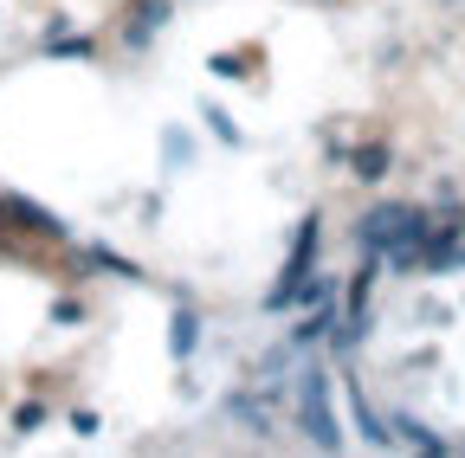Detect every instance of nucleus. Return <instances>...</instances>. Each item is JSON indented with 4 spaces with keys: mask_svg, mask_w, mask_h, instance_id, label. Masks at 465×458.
Listing matches in <instances>:
<instances>
[{
    "mask_svg": "<svg viewBox=\"0 0 465 458\" xmlns=\"http://www.w3.org/2000/svg\"><path fill=\"white\" fill-rule=\"evenodd\" d=\"M84 265H97V271H110V278H143L130 258H116L110 246H84Z\"/></svg>",
    "mask_w": 465,
    "mask_h": 458,
    "instance_id": "obj_7",
    "label": "nucleus"
},
{
    "mask_svg": "<svg viewBox=\"0 0 465 458\" xmlns=\"http://www.w3.org/2000/svg\"><path fill=\"white\" fill-rule=\"evenodd\" d=\"M7 219L20 226V233H45V239H72V226L58 219L45 200H33V194H7Z\"/></svg>",
    "mask_w": 465,
    "mask_h": 458,
    "instance_id": "obj_2",
    "label": "nucleus"
},
{
    "mask_svg": "<svg viewBox=\"0 0 465 458\" xmlns=\"http://www.w3.org/2000/svg\"><path fill=\"white\" fill-rule=\"evenodd\" d=\"M39 426H52V407H45V400H20V407H14V433L33 439Z\"/></svg>",
    "mask_w": 465,
    "mask_h": 458,
    "instance_id": "obj_6",
    "label": "nucleus"
},
{
    "mask_svg": "<svg viewBox=\"0 0 465 458\" xmlns=\"http://www.w3.org/2000/svg\"><path fill=\"white\" fill-rule=\"evenodd\" d=\"M298 420H304V439H311V445H323V452L342 445L336 414H330V375H323L317 362L304 368V387H298Z\"/></svg>",
    "mask_w": 465,
    "mask_h": 458,
    "instance_id": "obj_1",
    "label": "nucleus"
},
{
    "mask_svg": "<svg viewBox=\"0 0 465 458\" xmlns=\"http://www.w3.org/2000/svg\"><path fill=\"white\" fill-rule=\"evenodd\" d=\"M52 323H58V329H78V323H84V304H78V297H58V304H52Z\"/></svg>",
    "mask_w": 465,
    "mask_h": 458,
    "instance_id": "obj_11",
    "label": "nucleus"
},
{
    "mask_svg": "<svg viewBox=\"0 0 465 458\" xmlns=\"http://www.w3.org/2000/svg\"><path fill=\"white\" fill-rule=\"evenodd\" d=\"M97 426H104L97 407H78V414H72V433H78V439H97Z\"/></svg>",
    "mask_w": 465,
    "mask_h": 458,
    "instance_id": "obj_12",
    "label": "nucleus"
},
{
    "mask_svg": "<svg viewBox=\"0 0 465 458\" xmlns=\"http://www.w3.org/2000/svg\"><path fill=\"white\" fill-rule=\"evenodd\" d=\"M168 20H174V0H136V14L124 20V45H130V52H143Z\"/></svg>",
    "mask_w": 465,
    "mask_h": 458,
    "instance_id": "obj_3",
    "label": "nucleus"
},
{
    "mask_svg": "<svg viewBox=\"0 0 465 458\" xmlns=\"http://www.w3.org/2000/svg\"><path fill=\"white\" fill-rule=\"evenodd\" d=\"M201 117H207V130H213V136H220L226 149H240V123H232V117H226V110H220V103H207V110H201Z\"/></svg>",
    "mask_w": 465,
    "mask_h": 458,
    "instance_id": "obj_8",
    "label": "nucleus"
},
{
    "mask_svg": "<svg viewBox=\"0 0 465 458\" xmlns=\"http://www.w3.org/2000/svg\"><path fill=\"white\" fill-rule=\"evenodd\" d=\"M349 168H356V181H381L388 175V142H362L349 155Z\"/></svg>",
    "mask_w": 465,
    "mask_h": 458,
    "instance_id": "obj_5",
    "label": "nucleus"
},
{
    "mask_svg": "<svg viewBox=\"0 0 465 458\" xmlns=\"http://www.w3.org/2000/svg\"><path fill=\"white\" fill-rule=\"evenodd\" d=\"M194 349H201V317H194V310H174V317H168V356L188 362Z\"/></svg>",
    "mask_w": 465,
    "mask_h": 458,
    "instance_id": "obj_4",
    "label": "nucleus"
},
{
    "mask_svg": "<svg viewBox=\"0 0 465 458\" xmlns=\"http://www.w3.org/2000/svg\"><path fill=\"white\" fill-rule=\"evenodd\" d=\"M162 155H168L174 168H182V161L194 155V142H188V130H162Z\"/></svg>",
    "mask_w": 465,
    "mask_h": 458,
    "instance_id": "obj_10",
    "label": "nucleus"
},
{
    "mask_svg": "<svg viewBox=\"0 0 465 458\" xmlns=\"http://www.w3.org/2000/svg\"><path fill=\"white\" fill-rule=\"evenodd\" d=\"M91 52H97V39H52L45 59H91Z\"/></svg>",
    "mask_w": 465,
    "mask_h": 458,
    "instance_id": "obj_9",
    "label": "nucleus"
}]
</instances>
